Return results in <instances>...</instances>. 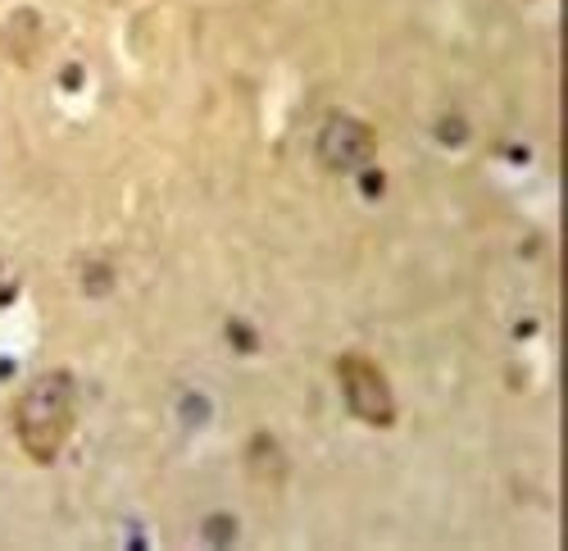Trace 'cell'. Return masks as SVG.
Masks as SVG:
<instances>
[{
    "mask_svg": "<svg viewBox=\"0 0 568 551\" xmlns=\"http://www.w3.org/2000/svg\"><path fill=\"white\" fill-rule=\"evenodd\" d=\"M337 383H342V397L351 405V415L373 424V429H387L396 424V397H392V383L387 374L377 370L368 355H342L337 360Z\"/></svg>",
    "mask_w": 568,
    "mask_h": 551,
    "instance_id": "2",
    "label": "cell"
},
{
    "mask_svg": "<svg viewBox=\"0 0 568 551\" xmlns=\"http://www.w3.org/2000/svg\"><path fill=\"white\" fill-rule=\"evenodd\" d=\"M73 420H78V388L64 370H45L37 374L19 405H14V433H19V447L32 455L37 465H51L55 455L64 451L69 433H73Z\"/></svg>",
    "mask_w": 568,
    "mask_h": 551,
    "instance_id": "1",
    "label": "cell"
},
{
    "mask_svg": "<svg viewBox=\"0 0 568 551\" xmlns=\"http://www.w3.org/2000/svg\"><path fill=\"white\" fill-rule=\"evenodd\" d=\"M314 147H318V160H323L327 169L351 173V169H359V164L373 160L377 137H373L368 123H359V119H351V114H333V119L318 128V142H314Z\"/></svg>",
    "mask_w": 568,
    "mask_h": 551,
    "instance_id": "3",
    "label": "cell"
}]
</instances>
